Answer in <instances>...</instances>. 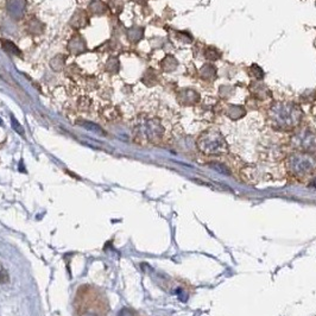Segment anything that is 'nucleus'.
Segmentation results:
<instances>
[{
  "label": "nucleus",
  "instance_id": "4",
  "mask_svg": "<svg viewBox=\"0 0 316 316\" xmlns=\"http://www.w3.org/2000/svg\"><path fill=\"white\" fill-rule=\"evenodd\" d=\"M292 147L300 152L314 153L316 151V135L308 130L296 133L292 139Z\"/></svg>",
  "mask_w": 316,
  "mask_h": 316
},
{
  "label": "nucleus",
  "instance_id": "2",
  "mask_svg": "<svg viewBox=\"0 0 316 316\" xmlns=\"http://www.w3.org/2000/svg\"><path fill=\"white\" fill-rule=\"evenodd\" d=\"M198 150L207 156H221L228 151L227 143L222 135L215 131L205 132L197 141Z\"/></svg>",
  "mask_w": 316,
  "mask_h": 316
},
{
  "label": "nucleus",
  "instance_id": "3",
  "mask_svg": "<svg viewBox=\"0 0 316 316\" xmlns=\"http://www.w3.org/2000/svg\"><path fill=\"white\" fill-rule=\"evenodd\" d=\"M273 114H275V117H272L273 122L278 128H284V130L295 127L301 119V112L298 111L297 107L292 105L279 106L273 112Z\"/></svg>",
  "mask_w": 316,
  "mask_h": 316
},
{
  "label": "nucleus",
  "instance_id": "1",
  "mask_svg": "<svg viewBox=\"0 0 316 316\" xmlns=\"http://www.w3.org/2000/svg\"><path fill=\"white\" fill-rule=\"evenodd\" d=\"M287 171L297 180L308 178L316 171V156L309 152L292 153L287 158Z\"/></svg>",
  "mask_w": 316,
  "mask_h": 316
}]
</instances>
